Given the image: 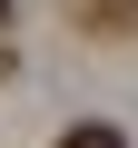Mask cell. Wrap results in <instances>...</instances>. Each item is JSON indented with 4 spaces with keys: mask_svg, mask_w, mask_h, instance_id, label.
Segmentation results:
<instances>
[{
    "mask_svg": "<svg viewBox=\"0 0 138 148\" xmlns=\"http://www.w3.org/2000/svg\"><path fill=\"white\" fill-rule=\"evenodd\" d=\"M59 148H128V138H118V128H109V119H89V128H69V138H59Z\"/></svg>",
    "mask_w": 138,
    "mask_h": 148,
    "instance_id": "2",
    "label": "cell"
},
{
    "mask_svg": "<svg viewBox=\"0 0 138 148\" xmlns=\"http://www.w3.org/2000/svg\"><path fill=\"white\" fill-rule=\"evenodd\" d=\"M69 10H79V30H138V0H69Z\"/></svg>",
    "mask_w": 138,
    "mask_h": 148,
    "instance_id": "1",
    "label": "cell"
},
{
    "mask_svg": "<svg viewBox=\"0 0 138 148\" xmlns=\"http://www.w3.org/2000/svg\"><path fill=\"white\" fill-rule=\"evenodd\" d=\"M0 20H10V0H0Z\"/></svg>",
    "mask_w": 138,
    "mask_h": 148,
    "instance_id": "3",
    "label": "cell"
}]
</instances>
